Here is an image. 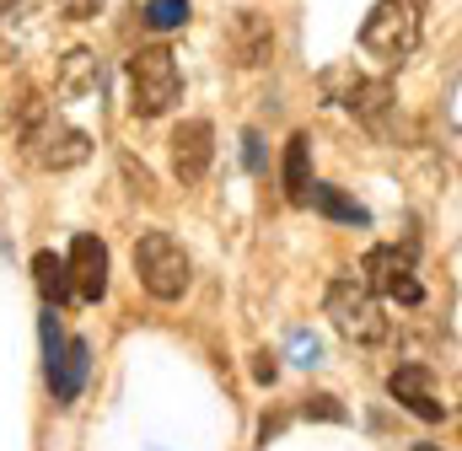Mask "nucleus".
<instances>
[{
    "label": "nucleus",
    "instance_id": "nucleus-1",
    "mask_svg": "<svg viewBox=\"0 0 462 451\" xmlns=\"http://www.w3.org/2000/svg\"><path fill=\"white\" fill-rule=\"evenodd\" d=\"M22 156L38 167V172H70L92 156V134L65 124L60 113H32L22 124Z\"/></svg>",
    "mask_w": 462,
    "mask_h": 451
},
{
    "label": "nucleus",
    "instance_id": "nucleus-2",
    "mask_svg": "<svg viewBox=\"0 0 462 451\" xmlns=\"http://www.w3.org/2000/svg\"><path fill=\"white\" fill-rule=\"evenodd\" d=\"M183 97V70L172 60V49L151 43V49H134L129 54V108L140 118H162Z\"/></svg>",
    "mask_w": 462,
    "mask_h": 451
},
{
    "label": "nucleus",
    "instance_id": "nucleus-3",
    "mask_svg": "<svg viewBox=\"0 0 462 451\" xmlns=\"http://www.w3.org/2000/svg\"><path fill=\"white\" fill-rule=\"evenodd\" d=\"M134 274L156 301H178L194 280V263H189V253L172 231H145L134 242Z\"/></svg>",
    "mask_w": 462,
    "mask_h": 451
},
{
    "label": "nucleus",
    "instance_id": "nucleus-4",
    "mask_svg": "<svg viewBox=\"0 0 462 451\" xmlns=\"http://www.w3.org/2000/svg\"><path fill=\"white\" fill-rule=\"evenodd\" d=\"M360 49L382 65H403L420 49V11L414 0H376L360 22Z\"/></svg>",
    "mask_w": 462,
    "mask_h": 451
},
{
    "label": "nucleus",
    "instance_id": "nucleus-5",
    "mask_svg": "<svg viewBox=\"0 0 462 451\" xmlns=\"http://www.w3.org/2000/svg\"><path fill=\"white\" fill-rule=\"evenodd\" d=\"M323 312L334 318V328L349 334L355 344H376V338H387V318H382V301L365 290V280H334L328 285V296H323Z\"/></svg>",
    "mask_w": 462,
    "mask_h": 451
},
{
    "label": "nucleus",
    "instance_id": "nucleus-6",
    "mask_svg": "<svg viewBox=\"0 0 462 451\" xmlns=\"http://www.w3.org/2000/svg\"><path fill=\"white\" fill-rule=\"evenodd\" d=\"M360 280H365L371 296H387V301H403V307L425 301V285L414 280V258L398 253V247H371L365 263H360Z\"/></svg>",
    "mask_w": 462,
    "mask_h": 451
},
{
    "label": "nucleus",
    "instance_id": "nucleus-7",
    "mask_svg": "<svg viewBox=\"0 0 462 451\" xmlns=\"http://www.w3.org/2000/svg\"><path fill=\"white\" fill-rule=\"evenodd\" d=\"M65 274H70V296L87 301V307H97V301L108 296V247H103L92 231H81V236L70 242Z\"/></svg>",
    "mask_w": 462,
    "mask_h": 451
},
{
    "label": "nucleus",
    "instance_id": "nucleus-8",
    "mask_svg": "<svg viewBox=\"0 0 462 451\" xmlns=\"http://www.w3.org/2000/svg\"><path fill=\"white\" fill-rule=\"evenodd\" d=\"M210 161H216V129H210V118H183L172 129V172H178V183H199L210 172Z\"/></svg>",
    "mask_w": 462,
    "mask_h": 451
},
{
    "label": "nucleus",
    "instance_id": "nucleus-9",
    "mask_svg": "<svg viewBox=\"0 0 462 451\" xmlns=\"http://www.w3.org/2000/svg\"><path fill=\"white\" fill-rule=\"evenodd\" d=\"M387 392H393L409 414H420L425 425H441V419L452 414V403L441 398V387L430 382V371H425V365H398V371L387 376Z\"/></svg>",
    "mask_w": 462,
    "mask_h": 451
},
{
    "label": "nucleus",
    "instance_id": "nucleus-10",
    "mask_svg": "<svg viewBox=\"0 0 462 451\" xmlns=\"http://www.w3.org/2000/svg\"><path fill=\"white\" fill-rule=\"evenodd\" d=\"M54 92H60L65 103L97 97V92H103V60H97L92 49H70V54H65V65H60V81H54Z\"/></svg>",
    "mask_w": 462,
    "mask_h": 451
},
{
    "label": "nucleus",
    "instance_id": "nucleus-11",
    "mask_svg": "<svg viewBox=\"0 0 462 451\" xmlns=\"http://www.w3.org/2000/svg\"><path fill=\"white\" fill-rule=\"evenodd\" d=\"M87 376H92V344H87V338H65L60 376L49 382V387H54V398H60V403H76V398H81V387H87Z\"/></svg>",
    "mask_w": 462,
    "mask_h": 451
},
{
    "label": "nucleus",
    "instance_id": "nucleus-12",
    "mask_svg": "<svg viewBox=\"0 0 462 451\" xmlns=\"http://www.w3.org/2000/svg\"><path fill=\"white\" fill-rule=\"evenodd\" d=\"M307 205H312L318 216L339 221V226H371V210L355 205L345 189H334V183H307Z\"/></svg>",
    "mask_w": 462,
    "mask_h": 451
},
{
    "label": "nucleus",
    "instance_id": "nucleus-13",
    "mask_svg": "<svg viewBox=\"0 0 462 451\" xmlns=\"http://www.w3.org/2000/svg\"><path fill=\"white\" fill-rule=\"evenodd\" d=\"M345 108L365 124V129H382V118H387V108H393V87L387 81H355L345 97Z\"/></svg>",
    "mask_w": 462,
    "mask_h": 451
},
{
    "label": "nucleus",
    "instance_id": "nucleus-14",
    "mask_svg": "<svg viewBox=\"0 0 462 451\" xmlns=\"http://www.w3.org/2000/svg\"><path fill=\"white\" fill-rule=\"evenodd\" d=\"M307 183H312V140L307 134H291L285 140V199L291 205H307Z\"/></svg>",
    "mask_w": 462,
    "mask_h": 451
},
{
    "label": "nucleus",
    "instance_id": "nucleus-15",
    "mask_svg": "<svg viewBox=\"0 0 462 451\" xmlns=\"http://www.w3.org/2000/svg\"><path fill=\"white\" fill-rule=\"evenodd\" d=\"M32 280H38V290H43V301H49V307L70 301V274H65V258L38 253V258H32Z\"/></svg>",
    "mask_w": 462,
    "mask_h": 451
},
{
    "label": "nucleus",
    "instance_id": "nucleus-16",
    "mask_svg": "<svg viewBox=\"0 0 462 451\" xmlns=\"http://www.w3.org/2000/svg\"><path fill=\"white\" fill-rule=\"evenodd\" d=\"M269 43L274 38H269V27L258 16H242L236 22V54H242V65H263L269 60Z\"/></svg>",
    "mask_w": 462,
    "mask_h": 451
},
{
    "label": "nucleus",
    "instance_id": "nucleus-17",
    "mask_svg": "<svg viewBox=\"0 0 462 451\" xmlns=\"http://www.w3.org/2000/svg\"><path fill=\"white\" fill-rule=\"evenodd\" d=\"M145 27H156V32H172V27H183L189 22V0H145Z\"/></svg>",
    "mask_w": 462,
    "mask_h": 451
},
{
    "label": "nucleus",
    "instance_id": "nucleus-18",
    "mask_svg": "<svg viewBox=\"0 0 462 451\" xmlns=\"http://www.w3.org/2000/svg\"><path fill=\"white\" fill-rule=\"evenodd\" d=\"M60 360H65V334H60V318H54V307L43 312V376L54 382L60 376Z\"/></svg>",
    "mask_w": 462,
    "mask_h": 451
},
{
    "label": "nucleus",
    "instance_id": "nucleus-19",
    "mask_svg": "<svg viewBox=\"0 0 462 451\" xmlns=\"http://www.w3.org/2000/svg\"><path fill=\"white\" fill-rule=\"evenodd\" d=\"M291 354H296V365H318L323 344H318L312 334H291Z\"/></svg>",
    "mask_w": 462,
    "mask_h": 451
},
{
    "label": "nucleus",
    "instance_id": "nucleus-20",
    "mask_svg": "<svg viewBox=\"0 0 462 451\" xmlns=\"http://www.w3.org/2000/svg\"><path fill=\"white\" fill-rule=\"evenodd\" d=\"M60 5V16H70V22H92L97 11H103V0H54Z\"/></svg>",
    "mask_w": 462,
    "mask_h": 451
},
{
    "label": "nucleus",
    "instance_id": "nucleus-21",
    "mask_svg": "<svg viewBox=\"0 0 462 451\" xmlns=\"http://www.w3.org/2000/svg\"><path fill=\"white\" fill-rule=\"evenodd\" d=\"M312 414H318V419H334V425L345 419V409H339V403H334L328 392H318V398H307V419H312Z\"/></svg>",
    "mask_w": 462,
    "mask_h": 451
},
{
    "label": "nucleus",
    "instance_id": "nucleus-22",
    "mask_svg": "<svg viewBox=\"0 0 462 451\" xmlns=\"http://www.w3.org/2000/svg\"><path fill=\"white\" fill-rule=\"evenodd\" d=\"M242 145H247V151H242V161H247V172H263V140H258V134L247 129V134H242Z\"/></svg>",
    "mask_w": 462,
    "mask_h": 451
},
{
    "label": "nucleus",
    "instance_id": "nucleus-23",
    "mask_svg": "<svg viewBox=\"0 0 462 451\" xmlns=\"http://www.w3.org/2000/svg\"><path fill=\"white\" fill-rule=\"evenodd\" d=\"M253 376H258V382H274V360H269V354H258V365H253Z\"/></svg>",
    "mask_w": 462,
    "mask_h": 451
},
{
    "label": "nucleus",
    "instance_id": "nucleus-24",
    "mask_svg": "<svg viewBox=\"0 0 462 451\" xmlns=\"http://www.w3.org/2000/svg\"><path fill=\"white\" fill-rule=\"evenodd\" d=\"M11 5H16V0H0V16H5V11H11Z\"/></svg>",
    "mask_w": 462,
    "mask_h": 451
},
{
    "label": "nucleus",
    "instance_id": "nucleus-25",
    "mask_svg": "<svg viewBox=\"0 0 462 451\" xmlns=\"http://www.w3.org/2000/svg\"><path fill=\"white\" fill-rule=\"evenodd\" d=\"M414 451H436V446H425V441H420V446H414Z\"/></svg>",
    "mask_w": 462,
    "mask_h": 451
}]
</instances>
